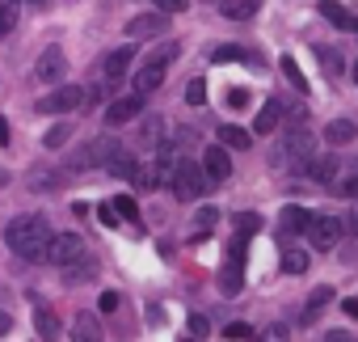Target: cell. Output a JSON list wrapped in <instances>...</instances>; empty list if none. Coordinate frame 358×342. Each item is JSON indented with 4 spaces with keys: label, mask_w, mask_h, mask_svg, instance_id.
<instances>
[{
    "label": "cell",
    "mask_w": 358,
    "mask_h": 342,
    "mask_svg": "<svg viewBox=\"0 0 358 342\" xmlns=\"http://www.w3.org/2000/svg\"><path fill=\"white\" fill-rule=\"evenodd\" d=\"M51 237H55V233L47 228L43 216H17V220H9V228H5V245H9L17 258H30V262H43V258H47Z\"/></svg>",
    "instance_id": "1"
},
{
    "label": "cell",
    "mask_w": 358,
    "mask_h": 342,
    "mask_svg": "<svg viewBox=\"0 0 358 342\" xmlns=\"http://www.w3.org/2000/svg\"><path fill=\"white\" fill-rule=\"evenodd\" d=\"M278 169H291V174H303V169L316 160V139L308 135V131H291L278 148H274V156H270Z\"/></svg>",
    "instance_id": "2"
},
{
    "label": "cell",
    "mask_w": 358,
    "mask_h": 342,
    "mask_svg": "<svg viewBox=\"0 0 358 342\" xmlns=\"http://www.w3.org/2000/svg\"><path fill=\"white\" fill-rule=\"evenodd\" d=\"M85 258H89V245H85L76 233H55V237H51L47 262H55L59 271H68V266H76V262H85Z\"/></svg>",
    "instance_id": "3"
},
{
    "label": "cell",
    "mask_w": 358,
    "mask_h": 342,
    "mask_svg": "<svg viewBox=\"0 0 358 342\" xmlns=\"http://www.w3.org/2000/svg\"><path fill=\"white\" fill-rule=\"evenodd\" d=\"M245 249H249V241H245V237H232L228 262H224V271H220V292H224V296H236V292L245 287Z\"/></svg>",
    "instance_id": "4"
},
{
    "label": "cell",
    "mask_w": 358,
    "mask_h": 342,
    "mask_svg": "<svg viewBox=\"0 0 358 342\" xmlns=\"http://www.w3.org/2000/svg\"><path fill=\"white\" fill-rule=\"evenodd\" d=\"M173 191H177V199H203L207 191H211V178H203V169L194 165V160H182L177 165V178H173Z\"/></svg>",
    "instance_id": "5"
},
{
    "label": "cell",
    "mask_w": 358,
    "mask_h": 342,
    "mask_svg": "<svg viewBox=\"0 0 358 342\" xmlns=\"http://www.w3.org/2000/svg\"><path fill=\"white\" fill-rule=\"evenodd\" d=\"M173 55H177V47H164V51H156V55H152V60H148V64L135 72L131 89H135V93H143V97H148L152 89H160V81H164V68H169V60H173Z\"/></svg>",
    "instance_id": "6"
},
{
    "label": "cell",
    "mask_w": 358,
    "mask_h": 342,
    "mask_svg": "<svg viewBox=\"0 0 358 342\" xmlns=\"http://www.w3.org/2000/svg\"><path fill=\"white\" fill-rule=\"evenodd\" d=\"M80 102H85V89H76V85H59V89L47 93L34 110H43V114H72V110H80Z\"/></svg>",
    "instance_id": "7"
},
{
    "label": "cell",
    "mask_w": 358,
    "mask_h": 342,
    "mask_svg": "<svg viewBox=\"0 0 358 342\" xmlns=\"http://www.w3.org/2000/svg\"><path fill=\"white\" fill-rule=\"evenodd\" d=\"M64 68H68L64 47H47V51L34 60V81H38V85H59V81H64Z\"/></svg>",
    "instance_id": "8"
},
{
    "label": "cell",
    "mask_w": 358,
    "mask_h": 342,
    "mask_svg": "<svg viewBox=\"0 0 358 342\" xmlns=\"http://www.w3.org/2000/svg\"><path fill=\"white\" fill-rule=\"evenodd\" d=\"M143 114V93H127V97H114L110 106H106V127H122V123H131V118H139Z\"/></svg>",
    "instance_id": "9"
},
{
    "label": "cell",
    "mask_w": 358,
    "mask_h": 342,
    "mask_svg": "<svg viewBox=\"0 0 358 342\" xmlns=\"http://www.w3.org/2000/svg\"><path fill=\"white\" fill-rule=\"evenodd\" d=\"M341 233H345V228H341V220H333V216H312V224H308V233H303V237H308L316 249H333V245L341 241Z\"/></svg>",
    "instance_id": "10"
},
{
    "label": "cell",
    "mask_w": 358,
    "mask_h": 342,
    "mask_svg": "<svg viewBox=\"0 0 358 342\" xmlns=\"http://www.w3.org/2000/svg\"><path fill=\"white\" fill-rule=\"evenodd\" d=\"M131 60H135V43H127V47H114V51L106 55V64H101V76H106V85H118V81H127V72H131Z\"/></svg>",
    "instance_id": "11"
},
{
    "label": "cell",
    "mask_w": 358,
    "mask_h": 342,
    "mask_svg": "<svg viewBox=\"0 0 358 342\" xmlns=\"http://www.w3.org/2000/svg\"><path fill=\"white\" fill-rule=\"evenodd\" d=\"M203 174H207L211 182L232 178V156H228V148H224V144H211V148L203 152Z\"/></svg>",
    "instance_id": "12"
},
{
    "label": "cell",
    "mask_w": 358,
    "mask_h": 342,
    "mask_svg": "<svg viewBox=\"0 0 358 342\" xmlns=\"http://www.w3.org/2000/svg\"><path fill=\"white\" fill-rule=\"evenodd\" d=\"M164 18L169 13H139L127 22V34L131 39H156V34H164Z\"/></svg>",
    "instance_id": "13"
},
{
    "label": "cell",
    "mask_w": 358,
    "mask_h": 342,
    "mask_svg": "<svg viewBox=\"0 0 358 342\" xmlns=\"http://www.w3.org/2000/svg\"><path fill=\"white\" fill-rule=\"evenodd\" d=\"M308 224H312V212L308 207H282V216H278V233L282 237H299V233H308Z\"/></svg>",
    "instance_id": "14"
},
{
    "label": "cell",
    "mask_w": 358,
    "mask_h": 342,
    "mask_svg": "<svg viewBox=\"0 0 358 342\" xmlns=\"http://www.w3.org/2000/svg\"><path fill=\"white\" fill-rule=\"evenodd\" d=\"M282 114H287V102H278V97H270L262 110H257V123H253V131L257 135H270L278 123H282Z\"/></svg>",
    "instance_id": "15"
},
{
    "label": "cell",
    "mask_w": 358,
    "mask_h": 342,
    "mask_svg": "<svg viewBox=\"0 0 358 342\" xmlns=\"http://www.w3.org/2000/svg\"><path fill=\"white\" fill-rule=\"evenodd\" d=\"M333 195H341V199H354L358 195V156L354 160H345L341 169H337V182L329 186Z\"/></svg>",
    "instance_id": "16"
},
{
    "label": "cell",
    "mask_w": 358,
    "mask_h": 342,
    "mask_svg": "<svg viewBox=\"0 0 358 342\" xmlns=\"http://www.w3.org/2000/svg\"><path fill=\"white\" fill-rule=\"evenodd\" d=\"M106 174H110V178H122V182H139V160H135V152L122 148V152L106 165Z\"/></svg>",
    "instance_id": "17"
},
{
    "label": "cell",
    "mask_w": 358,
    "mask_h": 342,
    "mask_svg": "<svg viewBox=\"0 0 358 342\" xmlns=\"http://www.w3.org/2000/svg\"><path fill=\"white\" fill-rule=\"evenodd\" d=\"M337 169H341L337 156H316V160L303 169V174H308L312 182H320V186H333V182H337Z\"/></svg>",
    "instance_id": "18"
},
{
    "label": "cell",
    "mask_w": 358,
    "mask_h": 342,
    "mask_svg": "<svg viewBox=\"0 0 358 342\" xmlns=\"http://www.w3.org/2000/svg\"><path fill=\"white\" fill-rule=\"evenodd\" d=\"M316 9H320V18H324V22H333L337 30H358V18H354V13H345L337 0H320Z\"/></svg>",
    "instance_id": "19"
},
{
    "label": "cell",
    "mask_w": 358,
    "mask_h": 342,
    "mask_svg": "<svg viewBox=\"0 0 358 342\" xmlns=\"http://www.w3.org/2000/svg\"><path fill=\"white\" fill-rule=\"evenodd\" d=\"M34 329H38L43 342H59V334H64V325L51 308H34Z\"/></svg>",
    "instance_id": "20"
},
{
    "label": "cell",
    "mask_w": 358,
    "mask_h": 342,
    "mask_svg": "<svg viewBox=\"0 0 358 342\" xmlns=\"http://www.w3.org/2000/svg\"><path fill=\"white\" fill-rule=\"evenodd\" d=\"M257 9H262V0H220V13L228 22H249Z\"/></svg>",
    "instance_id": "21"
},
{
    "label": "cell",
    "mask_w": 358,
    "mask_h": 342,
    "mask_svg": "<svg viewBox=\"0 0 358 342\" xmlns=\"http://www.w3.org/2000/svg\"><path fill=\"white\" fill-rule=\"evenodd\" d=\"M354 135H358V127H354L350 118H333V123L324 127V139H329L333 148H345V144H350Z\"/></svg>",
    "instance_id": "22"
},
{
    "label": "cell",
    "mask_w": 358,
    "mask_h": 342,
    "mask_svg": "<svg viewBox=\"0 0 358 342\" xmlns=\"http://www.w3.org/2000/svg\"><path fill=\"white\" fill-rule=\"evenodd\" d=\"M312 51H316V60H320V68H324L329 76H341V72H345V60H341V51H337V47H324V43H316Z\"/></svg>",
    "instance_id": "23"
},
{
    "label": "cell",
    "mask_w": 358,
    "mask_h": 342,
    "mask_svg": "<svg viewBox=\"0 0 358 342\" xmlns=\"http://www.w3.org/2000/svg\"><path fill=\"white\" fill-rule=\"evenodd\" d=\"M308 271V254L299 245H282V275H303Z\"/></svg>",
    "instance_id": "24"
},
{
    "label": "cell",
    "mask_w": 358,
    "mask_h": 342,
    "mask_svg": "<svg viewBox=\"0 0 358 342\" xmlns=\"http://www.w3.org/2000/svg\"><path fill=\"white\" fill-rule=\"evenodd\" d=\"M72 342H101V334H97V317L80 313L76 325H72Z\"/></svg>",
    "instance_id": "25"
},
{
    "label": "cell",
    "mask_w": 358,
    "mask_h": 342,
    "mask_svg": "<svg viewBox=\"0 0 358 342\" xmlns=\"http://www.w3.org/2000/svg\"><path fill=\"white\" fill-rule=\"evenodd\" d=\"M215 224H220V212L215 207H199V216H194V241H207Z\"/></svg>",
    "instance_id": "26"
},
{
    "label": "cell",
    "mask_w": 358,
    "mask_h": 342,
    "mask_svg": "<svg viewBox=\"0 0 358 342\" xmlns=\"http://www.w3.org/2000/svg\"><path fill=\"white\" fill-rule=\"evenodd\" d=\"M220 139H224V148H236V152H245L253 144V135L245 127H220Z\"/></svg>",
    "instance_id": "27"
},
{
    "label": "cell",
    "mask_w": 358,
    "mask_h": 342,
    "mask_svg": "<svg viewBox=\"0 0 358 342\" xmlns=\"http://www.w3.org/2000/svg\"><path fill=\"white\" fill-rule=\"evenodd\" d=\"M333 300V287H316L312 296H308V308H303V321H316L320 313H324V304Z\"/></svg>",
    "instance_id": "28"
},
{
    "label": "cell",
    "mask_w": 358,
    "mask_h": 342,
    "mask_svg": "<svg viewBox=\"0 0 358 342\" xmlns=\"http://www.w3.org/2000/svg\"><path fill=\"white\" fill-rule=\"evenodd\" d=\"M93 271H97V258L89 254L85 262H76V266H68V271H64V279H68V283H89V279H93Z\"/></svg>",
    "instance_id": "29"
},
{
    "label": "cell",
    "mask_w": 358,
    "mask_h": 342,
    "mask_svg": "<svg viewBox=\"0 0 358 342\" xmlns=\"http://www.w3.org/2000/svg\"><path fill=\"white\" fill-rule=\"evenodd\" d=\"M68 139H72V127H68V123H55V127L43 135V144H47V148H64Z\"/></svg>",
    "instance_id": "30"
},
{
    "label": "cell",
    "mask_w": 358,
    "mask_h": 342,
    "mask_svg": "<svg viewBox=\"0 0 358 342\" xmlns=\"http://www.w3.org/2000/svg\"><path fill=\"white\" fill-rule=\"evenodd\" d=\"M211 60H215V64H236V60H253V51H241V47H215Z\"/></svg>",
    "instance_id": "31"
},
{
    "label": "cell",
    "mask_w": 358,
    "mask_h": 342,
    "mask_svg": "<svg viewBox=\"0 0 358 342\" xmlns=\"http://www.w3.org/2000/svg\"><path fill=\"white\" fill-rule=\"evenodd\" d=\"M282 72H287V81H291L299 93H308V81H303V72H299V64H295L291 55H282Z\"/></svg>",
    "instance_id": "32"
},
{
    "label": "cell",
    "mask_w": 358,
    "mask_h": 342,
    "mask_svg": "<svg viewBox=\"0 0 358 342\" xmlns=\"http://www.w3.org/2000/svg\"><path fill=\"white\" fill-rule=\"evenodd\" d=\"M160 131H164V123H160V118H143V127H139V144H143V148H152Z\"/></svg>",
    "instance_id": "33"
},
{
    "label": "cell",
    "mask_w": 358,
    "mask_h": 342,
    "mask_svg": "<svg viewBox=\"0 0 358 342\" xmlns=\"http://www.w3.org/2000/svg\"><path fill=\"white\" fill-rule=\"evenodd\" d=\"M17 26V5L13 0H0V34H9Z\"/></svg>",
    "instance_id": "34"
},
{
    "label": "cell",
    "mask_w": 358,
    "mask_h": 342,
    "mask_svg": "<svg viewBox=\"0 0 358 342\" xmlns=\"http://www.w3.org/2000/svg\"><path fill=\"white\" fill-rule=\"evenodd\" d=\"M110 207L118 212V220H139V212H135V199H127V195H118Z\"/></svg>",
    "instance_id": "35"
},
{
    "label": "cell",
    "mask_w": 358,
    "mask_h": 342,
    "mask_svg": "<svg viewBox=\"0 0 358 342\" xmlns=\"http://www.w3.org/2000/svg\"><path fill=\"white\" fill-rule=\"evenodd\" d=\"M287 338H291V329H287V325H278V321H274V325H266V329L257 334V342H287Z\"/></svg>",
    "instance_id": "36"
},
{
    "label": "cell",
    "mask_w": 358,
    "mask_h": 342,
    "mask_svg": "<svg viewBox=\"0 0 358 342\" xmlns=\"http://www.w3.org/2000/svg\"><path fill=\"white\" fill-rule=\"evenodd\" d=\"M186 102H190V106H203V102H207V81H190V85H186Z\"/></svg>",
    "instance_id": "37"
},
{
    "label": "cell",
    "mask_w": 358,
    "mask_h": 342,
    "mask_svg": "<svg viewBox=\"0 0 358 342\" xmlns=\"http://www.w3.org/2000/svg\"><path fill=\"white\" fill-rule=\"evenodd\" d=\"M236 228H241V237H245V233H257V228H262V216L241 212V216H236Z\"/></svg>",
    "instance_id": "38"
},
{
    "label": "cell",
    "mask_w": 358,
    "mask_h": 342,
    "mask_svg": "<svg viewBox=\"0 0 358 342\" xmlns=\"http://www.w3.org/2000/svg\"><path fill=\"white\" fill-rule=\"evenodd\" d=\"M228 106H232V110H245V106H249V89H245V85L228 89Z\"/></svg>",
    "instance_id": "39"
},
{
    "label": "cell",
    "mask_w": 358,
    "mask_h": 342,
    "mask_svg": "<svg viewBox=\"0 0 358 342\" xmlns=\"http://www.w3.org/2000/svg\"><path fill=\"white\" fill-rule=\"evenodd\" d=\"M207 329H211V321H207L203 313H190V334H199V338H207Z\"/></svg>",
    "instance_id": "40"
},
{
    "label": "cell",
    "mask_w": 358,
    "mask_h": 342,
    "mask_svg": "<svg viewBox=\"0 0 358 342\" xmlns=\"http://www.w3.org/2000/svg\"><path fill=\"white\" fill-rule=\"evenodd\" d=\"M224 338H228V342H232V338H253V329H249L245 321H232V325L224 329Z\"/></svg>",
    "instance_id": "41"
},
{
    "label": "cell",
    "mask_w": 358,
    "mask_h": 342,
    "mask_svg": "<svg viewBox=\"0 0 358 342\" xmlns=\"http://www.w3.org/2000/svg\"><path fill=\"white\" fill-rule=\"evenodd\" d=\"M341 228H345L350 237H358V203H354V207L345 212V220H341Z\"/></svg>",
    "instance_id": "42"
},
{
    "label": "cell",
    "mask_w": 358,
    "mask_h": 342,
    "mask_svg": "<svg viewBox=\"0 0 358 342\" xmlns=\"http://www.w3.org/2000/svg\"><path fill=\"white\" fill-rule=\"evenodd\" d=\"M152 5H156L160 13H182V9H186V0H152Z\"/></svg>",
    "instance_id": "43"
},
{
    "label": "cell",
    "mask_w": 358,
    "mask_h": 342,
    "mask_svg": "<svg viewBox=\"0 0 358 342\" xmlns=\"http://www.w3.org/2000/svg\"><path fill=\"white\" fill-rule=\"evenodd\" d=\"M324 342H358V338H354V334H345V329H329V334H324Z\"/></svg>",
    "instance_id": "44"
},
{
    "label": "cell",
    "mask_w": 358,
    "mask_h": 342,
    "mask_svg": "<svg viewBox=\"0 0 358 342\" xmlns=\"http://www.w3.org/2000/svg\"><path fill=\"white\" fill-rule=\"evenodd\" d=\"M97 220H101V224H118V212H114V207H97Z\"/></svg>",
    "instance_id": "45"
},
{
    "label": "cell",
    "mask_w": 358,
    "mask_h": 342,
    "mask_svg": "<svg viewBox=\"0 0 358 342\" xmlns=\"http://www.w3.org/2000/svg\"><path fill=\"white\" fill-rule=\"evenodd\" d=\"M114 308H118V292H106L101 296V313H114Z\"/></svg>",
    "instance_id": "46"
},
{
    "label": "cell",
    "mask_w": 358,
    "mask_h": 342,
    "mask_svg": "<svg viewBox=\"0 0 358 342\" xmlns=\"http://www.w3.org/2000/svg\"><path fill=\"white\" fill-rule=\"evenodd\" d=\"M341 313H345V317H354V321H358V296H350V300H341Z\"/></svg>",
    "instance_id": "47"
},
{
    "label": "cell",
    "mask_w": 358,
    "mask_h": 342,
    "mask_svg": "<svg viewBox=\"0 0 358 342\" xmlns=\"http://www.w3.org/2000/svg\"><path fill=\"white\" fill-rule=\"evenodd\" d=\"M9 329H13V317H9V313H0V338H5Z\"/></svg>",
    "instance_id": "48"
},
{
    "label": "cell",
    "mask_w": 358,
    "mask_h": 342,
    "mask_svg": "<svg viewBox=\"0 0 358 342\" xmlns=\"http://www.w3.org/2000/svg\"><path fill=\"white\" fill-rule=\"evenodd\" d=\"M0 144H9V118H0Z\"/></svg>",
    "instance_id": "49"
},
{
    "label": "cell",
    "mask_w": 358,
    "mask_h": 342,
    "mask_svg": "<svg viewBox=\"0 0 358 342\" xmlns=\"http://www.w3.org/2000/svg\"><path fill=\"white\" fill-rule=\"evenodd\" d=\"M350 76H354V85H358V64H354V68H350Z\"/></svg>",
    "instance_id": "50"
}]
</instances>
